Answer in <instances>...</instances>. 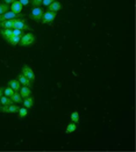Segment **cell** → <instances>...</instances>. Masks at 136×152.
<instances>
[{"label":"cell","instance_id":"obj_2","mask_svg":"<svg viewBox=\"0 0 136 152\" xmlns=\"http://www.w3.org/2000/svg\"><path fill=\"white\" fill-rule=\"evenodd\" d=\"M56 16H57V13L51 12V11H47L46 13H43V15H42L41 23H43V25H50V23H52L55 21Z\"/></svg>","mask_w":136,"mask_h":152},{"label":"cell","instance_id":"obj_18","mask_svg":"<svg viewBox=\"0 0 136 152\" xmlns=\"http://www.w3.org/2000/svg\"><path fill=\"white\" fill-rule=\"evenodd\" d=\"M20 41H21V36H14V35H13L12 37L10 38L7 42H8L10 44H12V45H18V44H20Z\"/></svg>","mask_w":136,"mask_h":152},{"label":"cell","instance_id":"obj_21","mask_svg":"<svg viewBox=\"0 0 136 152\" xmlns=\"http://www.w3.org/2000/svg\"><path fill=\"white\" fill-rule=\"evenodd\" d=\"M7 11H10L8 5H6V4H4V2H0V15L4 14V13H6Z\"/></svg>","mask_w":136,"mask_h":152},{"label":"cell","instance_id":"obj_29","mask_svg":"<svg viewBox=\"0 0 136 152\" xmlns=\"http://www.w3.org/2000/svg\"><path fill=\"white\" fill-rule=\"evenodd\" d=\"M4 95V88L2 87H0V98Z\"/></svg>","mask_w":136,"mask_h":152},{"label":"cell","instance_id":"obj_17","mask_svg":"<svg viewBox=\"0 0 136 152\" xmlns=\"http://www.w3.org/2000/svg\"><path fill=\"white\" fill-rule=\"evenodd\" d=\"M11 100H12L13 102L20 103V102H22V96H21V94H20V93L14 92V93H13V95L11 96Z\"/></svg>","mask_w":136,"mask_h":152},{"label":"cell","instance_id":"obj_13","mask_svg":"<svg viewBox=\"0 0 136 152\" xmlns=\"http://www.w3.org/2000/svg\"><path fill=\"white\" fill-rule=\"evenodd\" d=\"M15 20H16V19H12V20H7V21L1 22V23H0V28H4V29H13Z\"/></svg>","mask_w":136,"mask_h":152},{"label":"cell","instance_id":"obj_27","mask_svg":"<svg viewBox=\"0 0 136 152\" xmlns=\"http://www.w3.org/2000/svg\"><path fill=\"white\" fill-rule=\"evenodd\" d=\"M19 1L21 2L22 6H27V5H29V2H30V0H19Z\"/></svg>","mask_w":136,"mask_h":152},{"label":"cell","instance_id":"obj_23","mask_svg":"<svg viewBox=\"0 0 136 152\" xmlns=\"http://www.w3.org/2000/svg\"><path fill=\"white\" fill-rule=\"evenodd\" d=\"M71 121H72L74 123H78V122H79V113H78V112H74V113L71 114Z\"/></svg>","mask_w":136,"mask_h":152},{"label":"cell","instance_id":"obj_6","mask_svg":"<svg viewBox=\"0 0 136 152\" xmlns=\"http://www.w3.org/2000/svg\"><path fill=\"white\" fill-rule=\"evenodd\" d=\"M19 16H20V14H16V13L12 12V11H7L6 13H4V14L0 15V23L4 22V21H7V20L18 19Z\"/></svg>","mask_w":136,"mask_h":152},{"label":"cell","instance_id":"obj_7","mask_svg":"<svg viewBox=\"0 0 136 152\" xmlns=\"http://www.w3.org/2000/svg\"><path fill=\"white\" fill-rule=\"evenodd\" d=\"M16 28V29H21V30H25V29H30L29 26L26 23L25 19H16L15 22H14V27L13 29Z\"/></svg>","mask_w":136,"mask_h":152},{"label":"cell","instance_id":"obj_24","mask_svg":"<svg viewBox=\"0 0 136 152\" xmlns=\"http://www.w3.org/2000/svg\"><path fill=\"white\" fill-rule=\"evenodd\" d=\"M12 30H13V35H14V36H22V35H24V33H22L21 29H16V28H14V29H12Z\"/></svg>","mask_w":136,"mask_h":152},{"label":"cell","instance_id":"obj_25","mask_svg":"<svg viewBox=\"0 0 136 152\" xmlns=\"http://www.w3.org/2000/svg\"><path fill=\"white\" fill-rule=\"evenodd\" d=\"M42 1H43V0H30L32 5H33L34 7H40V5H42Z\"/></svg>","mask_w":136,"mask_h":152},{"label":"cell","instance_id":"obj_3","mask_svg":"<svg viewBox=\"0 0 136 152\" xmlns=\"http://www.w3.org/2000/svg\"><path fill=\"white\" fill-rule=\"evenodd\" d=\"M43 13L44 12H43V10H42L41 7H34V8L32 10V12H30L29 18H30L32 20L36 21V22H41V19H42Z\"/></svg>","mask_w":136,"mask_h":152},{"label":"cell","instance_id":"obj_15","mask_svg":"<svg viewBox=\"0 0 136 152\" xmlns=\"http://www.w3.org/2000/svg\"><path fill=\"white\" fill-rule=\"evenodd\" d=\"M22 103H24V106H25L27 109H28V108H32L33 104H34V99H33V96L30 95V96H28V98H25Z\"/></svg>","mask_w":136,"mask_h":152},{"label":"cell","instance_id":"obj_22","mask_svg":"<svg viewBox=\"0 0 136 152\" xmlns=\"http://www.w3.org/2000/svg\"><path fill=\"white\" fill-rule=\"evenodd\" d=\"M13 93H14V91H13L10 86H7L6 88L4 89V95H6V96H8V98H11V96H12Z\"/></svg>","mask_w":136,"mask_h":152},{"label":"cell","instance_id":"obj_19","mask_svg":"<svg viewBox=\"0 0 136 152\" xmlns=\"http://www.w3.org/2000/svg\"><path fill=\"white\" fill-rule=\"evenodd\" d=\"M0 103H1L2 106H5V104H12L14 102L11 100V98H8V96H6V95H2V96L0 98Z\"/></svg>","mask_w":136,"mask_h":152},{"label":"cell","instance_id":"obj_4","mask_svg":"<svg viewBox=\"0 0 136 152\" xmlns=\"http://www.w3.org/2000/svg\"><path fill=\"white\" fill-rule=\"evenodd\" d=\"M20 109V107L18 106V103H12V104H5L2 107H0V110L2 113H10V114H14V113H18Z\"/></svg>","mask_w":136,"mask_h":152},{"label":"cell","instance_id":"obj_16","mask_svg":"<svg viewBox=\"0 0 136 152\" xmlns=\"http://www.w3.org/2000/svg\"><path fill=\"white\" fill-rule=\"evenodd\" d=\"M77 130V123H74V122H71V123H69L68 126H66V129H65V132L66 134H72Z\"/></svg>","mask_w":136,"mask_h":152},{"label":"cell","instance_id":"obj_14","mask_svg":"<svg viewBox=\"0 0 136 152\" xmlns=\"http://www.w3.org/2000/svg\"><path fill=\"white\" fill-rule=\"evenodd\" d=\"M20 94H21L22 99L28 98V96H30V95H32V89H30V87L24 86V87H21V88H20Z\"/></svg>","mask_w":136,"mask_h":152},{"label":"cell","instance_id":"obj_11","mask_svg":"<svg viewBox=\"0 0 136 152\" xmlns=\"http://www.w3.org/2000/svg\"><path fill=\"white\" fill-rule=\"evenodd\" d=\"M18 80L20 81V84H21V85L27 86V87H32V81H30L28 78H26L22 73H20V75H19V77H18Z\"/></svg>","mask_w":136,"mask_h":152},{"label":"cell","instance_id":"obj_8","mask_svg":"<svg viewBox=\"0 0 136 152\" xmlns=\"http://www.w3.org/2000/svg\"><path fill=\"white\" fill-rule=\"evenodd\" d=\"M22 10H24V6L21 5V2L19 0H15L13 4H11V11L12 12L16 13V14H21Z\"/></svg>","mask_w":136,"mask_h":152},{"label":"cell","instance_id":"obj_10","mask_svg":"<svg viewBox=\"0 0 136 152\" xmlns=\"http://www.w3.org/2000/svg\"><path fill=\"white\" fill-rule=\"evenodd\" d=\"M49 8V11H51V12H55V13H57L61 8H62V4L60 2V1H57V0H55L54 2H51L49 6H48Z\"/></svg>","mask_w":136,"mask_h":152},{"label":"cell","instance_id":"obj_12","mask_svg":"<svg viewBox=\"0 0 136 152\" xmlns=\"http://www.w3.org/2000/svg\"><path fill=\"white\" fill-rule=\"evenodd\" d=\"M0 34H1V36L4 37V39L8 41V39L13 36V30L12 29H4V28H1V29H0Z\"/></svg>","mask_w":136,"mask_h":152},{"label":"cell","instance_id":"obj_5","mask_svg":"<svg viewBox=\"0 0 136 152\" xmlns=\"http://www.w3.org/2000/svg\"><path fill=\"white\" fill-rule=\"evenodd\" d=\"M26 78H28L32 83L33 81H35V73H34V71L28 66V65H24L22 66V72H21Z\"/></svg>","mask_w":136,"mask_h":152},{"label":"cell","instance_id":"obj_26","mask_svg":"<svg viewBox=\"0 0 136 152\" xmlns=\"http://www.w3.org/2000/svg\"><path fill=\"white\" fill-rule=\"evenodd\" d=\"M55 0H43L42 1V5H44V6H49L51 2H54Z\"/></svg>","mask_w":136,"mask_h":152},{"label":"cell","instance_id":"obj_20","mask_svg":"<svg viewBox=\"0 0 136 152\" xmlns=\"http://www.w3.org/2000/svg\"><path fill=\"white\" fill-rule=\"evenodd\" d=\"M27 115H28V110H27V108H26V107H22V108H20V109H19V112H18V116H19V118H20V120L25 118Z\"/></svg>","mask_w":136,"mask_h":152},{"label":"cell","instance_id":"obj_28","mask_svg":"<svg viewBox=\"0 0 136 152\" xmlns=\"http://www.w3.org/2000/svg\"><path fill=\"white\" fill-rule=\"evenodd\" d=\"M15 0H4V4H6V5H11V4H13Z\"/></svg>","mask_w":136,"mask_h":152},{"label":"cell","instance_id":"obj_9","mask_svg":"<svg viewBox=\"0 0 136 152\" xmlns=\"http://www.w3.org/2000/svg\"><path fill=\"white\" fill-rule=\"evenodd\" d=\"M7 85H8V86L14 91V92H19L20 88H21V84H20V81H19V80H16V79L10 80V81L7 83Z\"/></svg>","mask_w":136,"mask_h":152},{"label":"cell","instance_id":"obj_1","mask_svg":"<svg viewBox=\"0 0 136 152\" xmlns=\"http://www.w3.org/2000/svg\"><path fill=\"white\" fill-rule=\"evenodd\" d=\"M35 41H36V36H35L33 33L24 34V35L21 36L20 45H21V47H28V45H32Z\"/></svg>","mask_w":136,"mask_h":152}]
</instances>
